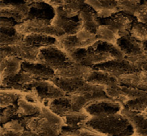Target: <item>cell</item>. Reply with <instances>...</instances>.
I'll return each instance as SVG.
<instances>
[{"mask_svg":"<svg viewBox=\"0 0 147 136\" xmlns=\"http://www.w3.org/2000/svg\"><path fill=\"white\" fill-rule=\"evenodd\" d=\"M51 24L65 34H76L83 28V23L79 16L70 18L56 12Z\"/></svg>","mask_w":147,"mask_h":136,"instance_id":"14","label":"cell"},{"mask_svg":"<svg viewBox=\"0 0 147 136\" xmlns=\"http://www.w3.org/2000/svg\"><path fill=\"white\" fill-rule=\"evenodd\" d=\"M144 1V2L141 4L134 17H136L138 22L147 24V0Z\"/></svg>","mask_w":147,"mask_h":136,"instance_id":"38","label":"cell"},{"mask_svg":"<svg viewBox=\"0 0 147 136\" xmlns=\"http://www.w3.org/2000/svg\"><path fill=\"white\" fill-rule=\"evenodd\" d=\"M40 50L21 42L15 45L1 46V59L17 57L22 61L34 62L37 61Z\"/></svg>","mask_w":147,"mask_h":136,"instance_id":"8","label":"cell"},{"mask_svg":"<svg viewBox=\"0 0 147 136\" xmlns=\"http://www.w3.org/2000/svg\"><path fill=\"white\" fill-rule=\"evenodd\" d=\"M85 2L94 9L100 19L109 18L119 11L116 0H85Z\"/></svg>","mask_w":147,"mask_h":136,"instance_id":"19","label":"cell"},{"mask_svg":"<svg viewBox=\"0 0 147 136\" xmlns=\"http://www.w3.org/2000/svg\"><path fill=\"white\" fill-rule=\"evenodd\" d=\"M18 24L13 19L1 17L0 23V44L1 46L15 45L22 42L24 35L16 29Z\"/></svg>","mask_w":147,"mask_h":136,"instance_id":"10","label":"cell"},{"mask_svg":"<svg viewBox=\"0 0 147 136\" xmlns=\"http://www.w3.org/2000/svg\"><path fill=\"white\" fill-rule=\"evenodd\" d=\"M119 11L134 17L142 4V0H116Z\"/></svg>","mask_w":147,"mask_h":136,"instance_id":"33","label":"cell"},{"mask_svg":"<svg viewBox=\"0 0 147 136\" xmlns=\"http://www.w3.org/2000/svg\"><path fill=\"white\" fill-rule=\"evenodd\" d=\"M25 92L34 94L43 105L47 107L51 101L66 95L64 91L52 80H34L26 87Z\"/></svg>","mask_w":147,"mask_h":136,"instance_id":"3","label":"cell"},{"mask_svg":"<svg viewBox=\"0 0 147 136\" xmlns=\"http://www.w3.org/2000/svg\"><path fill=\"white\" fill-rule=\"evenodd\" d=\"M22 60L17 57H5L1 59V80L18 74L22 70Z\"/></svg>","mask_w":147,"mask_h":136,"instance_id":"27","label":"cell"},{"mask_svg":"<svg viewBox=\"0 0 147 136\" xmlns=\"http://www.w3.org/2000/svg\"><path fill=\"white\" fill-rule=\"evenodd\" d=\"M25 92L13 90H1L0 99H1V107H5L10 105L15 104L19 99L22 97Z\"/></svg>","mask_w":147,"mask_h":136,"instance_id":"32","label":"cell"},{"mask_svg":"<svg viewBox=\"0 0 147 136\" xmlns=\"http://www.w3.org/2000/svg\"><path fill=\"white\" fill-rule=\"evenodd\" d=\"M84 127L104 136L134 135L133 125L121 113L101 117H90Z\"/></svg>","mask_w":147,"mask_h":136,"instance_id":"1","label":"cell"},{"mask_svg":"<svg viewBox=\"0 0 147 136\" xmlns=\"http://www.w3.org/2000/svg\"><path fill=\"white\" fill-rule=\"evenodd\" d=\"M90 116L86 111L85 109L73 112L70 114L63 117L65 127L67 128L77 130L84 127L86 122L89 120Z\"/></svg>","mask_w":147,"mask_h":136,"instance_id":"29","label":"cell"},{"mask_svg":"<svg viewBox=\"0 0 147 136\" xmlns=\"http://www.w3.org/2000/svg\"><path fill=\"white\" fill-rule=\"evenodd\" d=\"M37 62L53 69L55 72L73 62L70 56L57 47L56 44L42 48Z\"/></svg>","mask_w":147,"mask_h":136,"instance_id":"6","label":"cell"},{"mask_svg":"<svg viewBox=\"0 0 147 136\" xmlns=\"http://www.w3.org/2000/svg\"><path fill=\"white\" fill-rule=\"evenodd\" d=\"M49 4L56 13L70 18L78 16L86 5L85 0H51Z\"/></svg>","mask_w":147,"mask_h":136,"instance_id":"15","label":"cell"},{"mask_svg":"<svg viewBox=\"0 0 147 136\" xmlns=\"http://www.w3.org/2000/svg\"><path fill=\"white\" fill-rule=\"evenodd\" d=\"M22 135V133H19V132L14 131V130L4 128V127L1 126L0 136H21Z\"/></svg>","mask_w":147,"mask_h":136,"instance_id":"39","label":"cell"},{"mask_svg":"<svg viewBox=\"0 0 147 136\" xmlns=\"http://www.w3.org/2000/svg\"><path fill=\"white\" fill-rule=\"evenodd\" d=\"M93 70L91 67L82 65L75 62L55 72L56 77L64 78H86Z\"/></svg>","mask_w":147,"mask_h":136,"instance_id":"22","label":"cell"},{"mask_svg":"<svg viewBox=\"0 0 147 136\" xmlns=\"http://www.w3.org/2000/svg\"><path fill=\"white\" fill-rule=\"evenodd\" d=\"M78 16L83 23V28L96 34V31L101 23L100 18L98 16L94 9L86 4Z\"/></svg>","mask_w":147,"mask_h":136,"instance_id":"24","label":"cell"},{"mask_svg":"<svg viewBox=\"0 0 147 136\" xmlns=\"http://www.w3.org/2000/svg\"><path fill=\"white\" fill-rule=\"evenodd\" d=\"M43 1H45V2H46V3H50V1H51V0H43Z\"/></svg>","mask_w":147,"mask_h":136,"instance_id":"41","label":"cell"},{"mask_svg":"<svg viewBox=\"0 0 147 136\" xmlns=\"http://www.w3.org/2000/svg\"><path fill=\"white\" fill-rule=\"evenodd\" d=\"M94 70H101L106 72L118 79L125 74H129L131 72L136 71V70L129 61L123 59V60H113L101 64H96L92 67Z\"/></svg>","mask_w":147,"mask_h":136,"instance_id":"11","label":"cell"},{"mask_svg":"<svg viewBox=\"0 0 147 136\" xmlns=\"http://www.w3.org/2000/svg\"><path fill=\"white\" fill-rule=\"evenodd\" d=\"M136 21L135 17L121 11L113 14L109 18L100 19L101 24H109L116 28L120 33L121 37L131 34L132 27Z\"/></svg>","mask_w":147,"mask_h":136,"instance_id":"12","label":"cell"},{"mask_svg":"<svg viewBox=\"0 0 147 136\" xmlns=\"http://www.w3.org/2000/svg\"><path fill=\"white\" fill-rule=\"evenodd\" d=\"M131 34L141 42L147 40V24L138 22L137 21L134 24L131 31Z\"/></svg>","mask_w":147,"mask_h":136,"instance_id":"37","label":"cell"},{"mask_svg":"<svg viewBox=\"0 0 147 136\" xmlns=\"http://www.w3.org/2000/svg\"><path fill=\"white\" fill-rule=\"evenodd\" d=\"M17 107L20 117H32L39 114L42 110V103H33L21 97L17 101Z\"/></svg>","mask_w":147,"mask_h":136,"instance_id":"30","label":"cell"},{"mask_svg":"<svg viewBox=\"0 0 147 136\" xmlns=\"http://www.w3.org/2000/svg\"><path fill=\"white\" fill-rule=\"evenodd\" d=\"M56 46L68 55L76 50L84 48L76 34H63L57 38Z\"/></svg>","mask_w":147,"mask_h":136,"instance_id":"28","label":"cell"},{"mask_svg":"<svg viewBox=\"0 0 147 136\" xmlns=\"http://www.w3.org/2000/svg\"><path fill=\"white\" fill-rule=\"evenodd\" d=\"M120 84L147 91V71L140 70L119 77Z\"/></svg>","mask_w":147,"mask_h":136,"instance_id":"20","label":"cell"},{"mask_svg":"<svg viewBox=\"0 0 147 136\" xmlns=\"http://www.w3.org/2000/svg\"><path fill=\"white\" fill-rule=\"evenodd\" d=\"M125 108L137 112H143L147 108V91L143 90L139 97L128 102L124 105Z\"/></svg>","mask_w":147,"mask_h":136,"instance_id":"34","label":"cell"},{"mask_svg":"<svg viewBox=\"0 0 147 136\" xmlns=\"http://www.w3.org/2000/svg\"><path fill=\"white\" fill-rule=\"evenodd\" d=\"M30 5L16 3H1V17L13 19L18 24L28 19Z\"/></svg>","mask_w":147,"mask_h":136,"instance_id":"16","label":"cell"},{"mask_svg":"<svg viewBox=\"0 0 147 136\" xmlns=\"http://www.w3.org/2000/svg\"><path fill=\"white\" fill-rule=\"evenodd\" d=\"M21 70L34 80H52L56 76L55 70L38 62H30L23 61Z\"/></svg>","mask_w":147,"mask_h":136,"instance_id":"13","label":"cell"},{"mask_svg":"<svg viewBox=\"0 0 147 136\" xmlns=\"http://www.w3.org/2000/svg\"><path fill=\"white\" fill-rule=\"evenodd\" d=\"M129 120L134 130V135L147 136V117L142 112L123 108L121 111Z\"/></svg>","mask_w":147,"mask_h":136,"instance_id":"21","label":"cell"},{"mask_svg":"<svg viewBox=\"0 0 147 136\" xmlns=\"http://www.w3.org/2000/svg\"><path fill=\"white\" fill-rule=\"evenodd\" d=\"M55 16V10L45 1L34 2L30 5L28 19H40L51 21Z\"/></svg>","mask_w":147,"mask_h":136,"instance_id":"23","label":"cell"},{"mask_svg":"<svg viewBox=\"0 0 147 136\" xmlns=\"http://www.w3.org/2000/svg\"><path fill=\"white\" fill-rule=\"evenodd\" d=\"M22 41L27 45L40 50L44 47L55 45L57 38L47 34H31L24 36Z\"/></svg>","mask_w":147,"mask_h":136,"instance_id":"25","label":"cell"},{"mask_svg":"<svg viewBox=\"0 0 147 136\" xmlns=\"http://www.w3.org/2000/svg\"><path fill=\"white\" fill-rule=\"evenodd\" d=\"M134 136H136V135H134Z\"/></svg>","mask_w":147,"mask_h":136,"instance_id":"42","label":"cell"},{"mask_svg":"<svg viewBox=\"0 0 147 136\" xmlns=\"http://www.w3.org/2000/svg\"><path fill=\"white\" fill-rule=\"evenodd\" d=\"M47 107H49L53 113L62 117L76 111L73 107L70 97L67 94L64 97L53 100L50 102Z\"/></svg>","mask_w":147,"mask_h":136,"instance_id":"26","label":"cell"},{"mask_svg":"<svg viewBox=\"0 0 147 136\" xmlns=\"http://www.w3.org/2000/svg\"><path fill=\"white\" fill-rule=\"evenodd\" d=\"M21 136H39V135H37L34 134V133H32V132L29 131V130H26L25 131H24V133H22V135Z\"/></svg>","mask_w":147,"mask_h":136,"instance_id":"40","label":"cell"},{"mask_svg":"<svg viewBox=\"0 0 147 136\" xmlns=\"http://www.w3.org/2000/svg\"><path fill=\"white\" fill-rule=\"evenodd\" d=\"M21 118L26 130L39 136H59L65 125L63 117L43 105L39 114Z\"/></svg>","mask_w":147,"mask_h":136,"instance_id":"2","label":"cell"},{"mask_svg":"<svg viewBox=\"0 0 147 136\" xmlns=\"http://www.w3.org/2000/svg\"><path fill=\"white\" fill-rule=\"evenodd\" d=\"M124 105L111 99H103L88 105L85 110L90 117H101L121 113Z\"/></svg>","mask_w":147,"mask_h":136,"instance_id":"9","label":"cell"},{"mask_svg":"<svg viewBox=\"0 0 147 136\" xmlns=\"http://www.w3.org/2000/svg\"><path fill=\"white\" fill-rule=\"evenodd\" d=\"M52 81L67 95L85 94L105 90L104 87L88 82L85 78H64L55 76Z\"/></svg>","mask_w":147,"mask_h":136,"instance_id":"4","label":"cell"},{"mask_svg":"<svg viewBox=\"0 0 147 136\" xmlns=\"http://www.w3.org/2000/svg\"><path fill=\"white\" fill-rule=\"evenodd\" d=\"M96 37L98 40L116 44L118 39L121 37V34L119 31L111 25L101 24L96 31Z\"/></svg>","mask_w":147,"mask_h":136,"instance_id":"31","label":"cell"},{"mask_svg":"<svg viewBox=\"0 0 147 136\" xmlns=\"http://www.w3.org/2000/svg\"><path fill=\"white\" fill-rule=\"evenodd\" d=\"M16 29L22 35L31 34H47L58 38L63 34L60 30L53 27L51 21L40 19H28L23 22L17 24Z\"/></svg>","mask_w":147,"mask_h":136,"instance_id":"7","label":"cell"},{"mask_svg":"<svg viewBox=\"0 0 147 136\" xmlns=\"http://www.w3.org/2000/svg\"><path fill=\"white\" fill-rule=\"evenodd\" d=\"M116 44L123 53L124 59L137 70L144 57L143 42L134 37L131 34H129L119 37Z\"/></svg>","mask_w":147,"mask_h":136,"instance_id":"5","label":"cell"},{"mask_svg":"<svg viewBox=\"0 0 147 136\" xmlns=\"http://www.w3.org/2000/svg\"><path fill=\"white\" fill-rule=\"evenodd\" d=\"M34 80L23 71L11 77L1 80V90H13L24 92L29 83Z\"/></svg>","mask_w":147,"mask_h":136,"instance_id":"17","label":"cell"},{"mask_svg":"<svg viewBox=\"0 0 147 136\" xmlns=\"http://www.w3.org/2000/svg\"><path fill=\"white\" fill-rule=\"evenodd\" d=\"M17 103L5 107H1V125L20 118Z\"/></svg>","mask_w":147,"mask_h":136,"instance_id":"35","label":"cell"},{"mask_svg":"<svg viewBox=\"0 0 147 136\" xmlns=\"http://www.w3.org/2000/svg\"><path fill=\"white\" fill-rule=\"evenodd\" d=\"M85 80L94 85L100 86L104 88L116 87L120 84L117 77L101 70H93L90 72Z\"/></svg>","mask_w":147,"mask_h":136,"instance_id":"18","label":"cell"},{"mask_svg":"<svg viewBox=\"0 0 147 136\" xmlns=\"http://www.w3.org/2000/svg\"><path fill=\"white\" fill-rule=\"evenodd\" d=\"M59 136H104L103 135L100 134L97 132L88 129L86 127H82L77 130L67 128L66 127H63L61 133Z\"/></svg>","mask_w":147,"mask_h":136,"instance_id":"36","label":"cell"}]
</instances>
